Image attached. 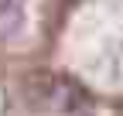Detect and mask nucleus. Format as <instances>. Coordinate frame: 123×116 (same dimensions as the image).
<instances>
[{
    "mask_svg": "<svg viewBox=\"0 0 123 116\" xmlns=\"http://www.w3.org/2000/svg\"><path fill=\"white\" fill-rule=\"evenodd\" d=\"M24 27V7L17 0H0V41L14 38Z\"/></svg>",
    "mask_w": 123,
    "mask_h": 116,
    "instance_id": "1",
    "label": "nucleus"
}]
</instances>
